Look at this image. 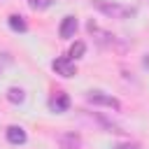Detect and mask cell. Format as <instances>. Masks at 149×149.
Masks as SVG:
<instances>
[{
  "label": "cell",
  "mask_w": 149,
  "mask_h": 149,
  "mask_svg": "<svg viewBox=\"0 0 149 149\" xmlns=\"http://www.w3.org/2000/svg\"><path fill=\"white\" fill-rule=\"evenodd\" d=\"M93 5L109 19H130L135 14V9L130 7H123V5H116V2H107V0H93Z\"/></svg>",
  "instance_id": "obj_1"
},
{
  "label": "cell",
  "mask_w": 149,
  "mask_h": 149,
  "mask_svg": "<svg viewBox=\"0 0 149 149\" xmlns=\"http://www.w3.org/2000/svg\"><path fill=\"white\" fill-rule=\"evenodd\" d=\"M51 68L61 74V77H74L77 74V68H74V61L68 58V56H61V58H54Z\"/></svg>",
  "instance_id": "obj_2"
},
{
  "label": "cell",
  "mask_w": 149,
  "mask_h": 149,
  "mask_svg": "<svg viewBox=\"0 0 149 149\" xmlns=\"http://www.w3.org/2000/svg\"><path fill=\"white\" fill-rule=\"evenodd\" d=\"M88 102H93V105H107V107H112V109H119V107H121L116 98H112V95H107V93H102V91H91V93H88Z\"/></svg>",
  "instance_id": "obj_3"
},
{
  "label": "cell",
  "mask_w": 149,
  "mask_h": 149,
  "mask_svg": "<svg viewBox=\"0 0 149 149\" xmlns=\"http://www.w3.org/2000/svg\"><path fill=\"white\" fill-rule=\"evenodd\" d=\"M49 107H51L54 112H65V109L70 107V98H68V93H56V95L49 100Z\"/></svg>",
  "instance_id": "obj_4"
},
{
  "label": "cell",
  "mask_w": 149,
  "mask_h": 149,
  "mask_svg": "<svg viewBox=\"0 0 149 149\" xmlns=\"http://www.w3.org/2000/svg\"><path fill=\"white\" fill-rule=\"evenodd\" d=\"M74 30H77V19L74 16H65L63 19V23H61V28H58V33H61V37H72L74 35Z\"/></svg>",
  "instance_id": "obj_5"
},
{
  "label": "cell",
  "mask_w": 149,
  "mask_h": 149,
  "mask_svg": "<svg viewBox=\"0 0 149 149\" xmlns=\"http://www.w3.org/2000/svg\"><path fill=\"white\" fill-rule=\"evenodd\" d=\"M7 140L12 144H26V130L21 126H9L7 128Z\"/></svg>",
  "instance_id": "obj_6"
},
{
  "label": "cell",
  "mask_w": 149,
  "mask_h": 149,
  "mask_svg": "<svg viewBox=\"0 0 149 149\" xmlns=\"http://www.w3.org/2000/svg\"><path fill=\"white\" fill-rule=\"evenodd\" d=\"M9 28H12L14 33H26V30H28V23H26V19H23L21 14H12V16H9Z\"/></svg>",
  "instance_id": "obj_7"
},
{
  "label": "cell",
  "mask_w": 149,
  "mask_h": 149,
  "mask_svg": "<svg viewBox=\"0 0 149 149\" xmlns=\"http://www.w3.org/2000/svg\"><path fill=\"white\" fill-rule=\"evenodd\" d=\"M7 100H9L12 105H21V102L26 100V93H23V88H19V86H12V88L7 91Z\"/></svg>",
  "instance_id": "obj_8"
},
{
  "label": "cell",
  "mask_w": 149,
  "mask_h": 149,
  "mask_svg": "<svg viewBox=\"0 0 149 149\" xmlns=\"http://www.w3.org/2000/svg\"><path fill=\"white\" fill-rule=\"evenodd\" d=\"M61 144H63V149H77L81 144V140H79V135H63Z\"/></svg>",
  "instance_id": "obj_9"
},
{
  "label": "cell",
  "mask_w": 149,
  "mask_h": 149,
  "mask_svg": "<svg viewBox=\"0 0 149 149\" xmlns=\"http://www.w3.org/2000/svg\"><path fill=\"white\" fill-rule=\"evenodd\" d=\"M84 51H86V44L77 40V42H74V44L70 47V56H68V58H72V61H77V58H81V56H84Z\"/></svg>",
  "instance_id": "obj_10"
},
{
  "label": "cell",
  "mask_w": 149,
  "mask_h": 149,
  "mask_svg": "<svg viewBox=\"0 0 149 149\" xmlns=\"http://www.w3.org/2000/svg\"><path fill=\"white\" fill-rule=\"evenodd\" d=\"M51 5V0H30V7L33 9H47Z\"/></svg>",
  "instance_id": "obj_11"
},
{
  "label": "cell",
  "mask_w": 149,
  "mask_h": 149,
  "mask_svg": "<svg viewBox=\"0 0 149 149\" xmlns=\"http://www.w3.org/2000/svg\"><path fill=\"white\" fill-rule=\"evenodd\" d=\"M114 149H140V147L133 144V142H126V144H119V147H114Z\"/></svg>",
  "instance_id": "obj_12"
}]
</instances>
